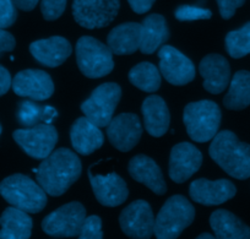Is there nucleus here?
Listing matches in <instances>:
<instances>
[{"instance_id":"obj_14","label":"nucleus","mask_w":250,"mask_h":239,"mask_svg":"<svg viewBox=\"0 0 250 239\" xmlns=\"http://www.w3.org/2000/svg\"><path fill=\"white\" fill-rule=\"evenodd\" d=\"M11 87L18 96L33 101H45L54 93V84L50 75L38 69L18 72L13 79Z\"/></svg>"},{"instance_id":"obj_2","label":"nucleus","mask_w":250,"mask_h":239,"mask_svg":"<svg viewBox=\"0 0 250 239\" xmlns=\"http://www.w3.org/2000/svg\"><path fill=\"white\" fill-rule=\"evenodd\" d=\"M211 158L235 179L244 180L250 177V145L239 141L229 130L217 132L208 149Z\"/></svg>"},{"instance_id":"obj_30","label":"nucleus","mask_w":250,"mask_h":239,"mask_svg":"<svg viewBox=\"0 0 250 239\" xmlns=\"http://www.w3.org/2000/svg\"><path fill=\"white\" fill-rule=\"evenodd\" d=\"M16 118H18L19 124L22 127H33L42 122V107L32 101H22L19 103Z\"/></svg>"},{"instance_id":"obj_20","label":"nucleus","mask_w":250,"mask_h":239,"mask_svg":"<svg viewBox=\"0 0 250 239\" xmlns=\"http://www.w3.org/2000/svg\"><path fill=\"white\" fill-rule=\"evenodd\" d=\"M128 171L133 179L146 185L155 194L163 195L167 192L162 171L151 157L145 154L133 157L129 162Z\"/></svg>"},{"instance_id":"obj_33","label":"nucleus","mask_w":250,"mask_h":239,"mask_svg":"<svg viewBox=\"0 0 250 239\" xmlns=\"http://www.w3.org/2000/svg\"><path fill=\"white\" fill-rule=\"evenodd\" d=\"M68 0H41V11L47 21H54L59 19L65 11Z\"/></svg>"},{"instance_id":"obj_21","label":"nucleus","mask_w":250,"mask_h":239,"mask_svg":"<svg viewBox=\"0 0 250 239\" xmlns=\"http://www.w3.org/2000/svg\"><path fill=\"white\" fill-rule=\"evenodd\" d=\"M70 140L78 153L87 156L102 147L104 136L100 127L93 124L88 118L80 117L71 125Z\"/></svg>"},{"instance_id":"obj_26","label":"nucleus","mask_w":250,"mask_h":239,"mask_svg":"<svg viewBox=\"0 0 250 239\" xmlns=\"http://www.w3.org/2000/svg\"><path fill=\"white\" fill-rule=\"evenodd\" d=\"M141 45L144 54H152L169 40L167 21L160 14H151L141 23Z\"/></svg>"},{"instance_id":"obj_41","label":"nucleus","mask_w":250,"mask_h":239,"mask_svg":"<svg viewBox=\"0 0 250 239\" xmlns=\"http://www.w3.org/2000/svg\"><path fill=\"white\" fill-rule=\"evenodd\" d=\"M213 234H210V233H204V234H200V236L198 237L199 239H212L213 238Z\"/></svg>"},{"instance_id":"obj_34","label":"nucleus","mask_w":250,"mask_h":239,"mask_svg":"<svg viewBox=\"0 0 250 239\" xmlns=\"http://www.w3.org/2000/svg\"><path fill=\"white\" fill-rule=\"evenodd\" d=\"M18 11L13 0H0V28H8L15 23Z\"/></svg>"},{"instance_id":"obj_17","label":"nucleus","mask_w":250,"mask_h":239,"mask_svg":"<svg viewBox=\"0 0 250 239\" xmlns=\"http://www.w3.org/2000/svg\"><path fill=\"white\" fill-rule=\"evenodd\" d=\"M237 188L230 180H208L205 178L194 180L189 187V195L195 202L205 206L221 205L234 197Z\"/></svg>"},{"instance_id":"obj_39","label":"nucleus","mask_w":250,"mask_h":239,"mask_svg":"<svg viewBox=\"0 0 250 239\" xmlns=\"http://www.w3.org/2000/svg\"><path fill=\"white\" fill-rule=\"evenodd\" d=\"M57 117H58V112L54 107H50V106H44V107H42V122L43 123L52 124V122Z\"/></svg>"},{"instance_id":"obj_23","label":"nucleus","mask_w":250,"mask_h":239,"mask_svg":"<svg viewBox=\"0 0 250 239\" xmlns=\"http://www.w3.org/2000/svg\"><path fill=\"white\" fill-rule=\"evenodd\" d=\"M141 28L138 22H125L113 28L107 37V45L113 54L128 55L140 49Z\"/></svg>"},{"instance_id":"obj_38","label":"nucleus","mask_w":250,"mask_h":239,"mask_svg":"<svg viewBox=\"0 0 250 239\" xmlns=\"http://www.w3.org/2000/svg\"><path fill=\"white\" fill-rule=\"evenodd\" d=\"M11 83H13V79L10 76V72L3 65H0V97L10 90Z\"/></svg>"},{"instance_id":"obj_10","label":"nucleus","mask_w":250,"mask_h":239,"mask_svg":"<svg viewBox=\"0 0 250 239\" xmlns=\"http://www.w3.org/2000/svg\"><path fill=\"white\" fill-rule=\"evenodd\" d=\"M119 8V0H74L73 15L79 25L93 30L109 25Z\"/></svg>"},{"instance_id":"obj_9","label":"nucleus","mask_w":250,"mask_h":239,"mask_svg":"<svg viewBox=\"0 0 250 239\" xmlns=\"http://www.w3.org/2000/svg\"><path fill=\"white\" fill-rule=\"evenodd\" d=\"M13 137L28 156L36 159H44L54 151L58 142V131L54 125L38 123L33 127L15 130Z\"/></svg>"},{"instance_id":"obj_1","label":"nucleus","mask_w":250,"mask_h":239,"mask_svg":"<svg viewBox=\"0 0 250 239\" xmlns=\"http://www.w3.org/2000/svg\"><path fill=\"white\" fill-rule=\"evenodd\" d=\"M83 172L78 154L71 150L60 147L43 159L36 172L37 182L50 196L62 195Z\"/></svg>"},{"instance_id":"obj_31","label":"nucleus","mask_w":250,"mask_h":239,"mask_svg":"<svg viewBox=\"0 0 250 239\" xmlns=\"http://www.w3.org/2000/svg\"><path fill=\"white\" fill-rule=\"evenodd\" d=\"M174 16L179 21H195V20H210L212 13L211 10L200 6L182 5L175 10Z\"/></svg>"},{"instance_id":"obj_24","label":"nucleus","mask_w":250,"mask_h":239,"mask_svg":"<svg viewBox=\"0 0 250 239\" xmlns=\"http://www.w3.org/2000/svg\"><path fill=\"white\" fill-rule=\"evenodd\" d=\"M32 226L28 212L15 206L8 207L0 216V239H28Z\"/></svg>"},{"instance_id":"obj_19","label":"nucleus","mask_w":250,"mask_h":239,"mask_svg":"<svg viewBox=\"0 0 250 239\" xmlns=\"http://www.w3.org/2000/svg\"><path fill=\"white\" fill-rule=\"evenodd\" d=\"M30 52L40 64L48 67H57L70 57L73 48L66 38L53 36L31 43Z\"/></svg>"},{"instance_id":"obj_4","label":"nucleus","mask_w":250,"mask_h":239,"mask_svg":"<svg viewBox=\"0 0 250 239\" xmlns=\"http://www.w3.org/2000/svg\"><path fill=\"white\" fill-rule=\"evenodd\" d=\"M222 113L216 102L204 100L185 106L183 113L188 135L196 142H208L220 129Z\"/></svg>"},{"instance_id":"obj_8","label":"nucleus","mask_w":250,"mask_h":239,"mask_svg":"<svg viewBox=\"0 0 250 239\" xmlns=\"http://www.w3.org/2000/svg\"><path fill=\"white\" fill-rule=\"evenodd\" d=\"M122 97V88L115 83H105L93 90L90 97L81 105L86 118L100 128L109 124Z\"/></svg>"},{"instance_id":"obj_35","label":"nucleus","mask_w":250,"mask_h":239,"mask_svg":"<svg viewBox=\"0 0 250 239\" xmlns=\"http://www.w3.org/2000/svg\"><path fill=\"white\" fill-rule=\"evenodd\" d=\"M222 19L229 20L235 14V10L244 5L245 0H216Z\"/></svg>"},{"instance_id":"obj_5","label":"nucleus","mask_w":250,"mask_h":239,"mask_svg":"<svg viewBox=\"0 0 250 239\" xmlns=\"http://www.w3.org/2000/svg\"><path fill=\"white\" fill-rule=\"evenodd\" d=\"M195 218V209L183 195L170 196L155 219V236L158 239H174L190 226Z\"/></svg>"},{"instance_id":"obj_13","label":"nucleus","mask_w":250,"mask_h":239,"mask_svg":"<svg viewBox=\"0 0 250 239\" xmlns=\"http://www.w3.org/2000/svg\"><path fill=\"white\" fill-rule=\"evenodd\" d=\"M140 118L134 113H122L112 118L107 125V136L110 144L122 152L133 150L143 135Z\"/></svg>"},{"instance_id":"obj_18","label":"nucleus","mask_w":250,"mask_h":239,"mask_svg":"<svg viewBox=\"0 0 250 239\" xmlns=\"http://www.w3.org/2000/svg\"><path fill=\"white\" fill-rule=\"evenodd\" d=\"M199 71L204 79V88L208 92L218 95L229 85L230 66L223 55H206L200 62Z\"/></svg>"},{"instance_id":"obj_37","label":"nucleus","mask_w":250,"mask_h":239,"mask_svg":"<svg viewBox=\"0 0 250 239\" xmlns=\"http://www.w3.org/2000/svg\"><path fill=\"white\" fill-rule=\"evenodd\" d=\"M156 0H128L129 5L131 6L134 13L136 14H145L152 8L153 3Z\"/></svg>"},{"instance_id":"obj_12","label":"nucleus","mask_w":250,"mask_h":239,"mask_svg":"<svg viewBox=\"0 0 250 239\" xmlns=\"http://www.w3.org/2000/svg\"><path fill=\"white\" fill-rule=\"evenodd\" d=\"M160 72L168 83L183 86L191 83L195 77V66L187 55L172 45H162L158 52Z\"/></svg>"},{"instance_id":"obj_32","label":"nucleus","mask_w":250,"mask_h":239,"mask_svg":"<svg viewBox=\"0 0 250 239\" xmlns=\"http://www.w3.org/2000/svg\"><path fill=\"white\" fill-rule=\"evenodd\" d=\"M80 239H102L103 232H102V219L96 215L86 217L83 221V227H81L80 234H79Z\"/></svg>"},{"instance_id":"obj_27","label":"nucleus","mask_w":250,"mask_h":239,"mask_svg":"<svg viewBox=\"0 0 250 239\" xmlns=\"http://www.w3.org/2000/svg\"><path fill=\"white\" fill-rule=\"evenodd\" d=\"M227 109L242 110L250 106V72L239 70L233 75L229 90L223 98Z\"/></svg>"},{"instance_id":"obj_3","label":"nucleus","mask_w":250,"mask_h":239,"mask_svg":"<svg viewBox=\"0 0 250 239\" xmlns=\"http://www.w3.org/2000/svg\"><path fill=\"white\" fill-rule=\"evenodd\" d=\"M0 195L11 205L30 214L41 212L47 205V193L25 174H13L0 183Z\"/></svg>"},{"instance_id":"obj_29","label":"nucleus","mask_w":250,"mask_h":239,"mask_svg":"<svg viewBox=\"0 0 250 239\" xmlns=\"http://www.w3.org/2000/svg\"><path fill=\"white\" fill-rule=\"evenodd\" d=\"M225 44L227 53L234 59L250 54V21L238 30L228 32Z\"/></svg>"},{"instance_id":"obj_28","label":"nucleus","mask_w":250,"mask_h":239,"mask_svg":"<svg viewBox=\"0 0 250 239\" xmlns=\"http://www.w3.org/2000/svg\"><path fill=\"white\" fill-rule=\"evenodd\" d=\"M128 76L129 81L144 92L155 93L161 86L160 69L152 63L144 62L135 65Z\"/></svg>"},{"instance_id":"obj_15","label":"nucleus","mask_w":250,"mask_h":239,"mask_svg":"<svg viewBox=\"0 0 250 239\" xmlns=\"http://www.w3.org/2000/svg\"><path fill=\"white\" fill-rule=\"evenodd\" d=\"M203 163V153L190 142H180L173 146L169 156L168 173L174 183L187 182L195 174Z\"/></svg>"},{"instance_id":"obj_42","label":"nucleus","mask_w":250,"mask_h":239,"mask_svg":"<svg viewBox=\"0 0 250 239\" xmlns=\"http://www.w3.org/2000/svg\"><path fill=\"white\" fill-rule=\"evenodd\" d=\"M1 131H3V128H1V125H0V135H1Z\"/></svg>"},{"instance_id":"obj_40","label":"nucleus","mask_w":250,"mask_h":239,"mask_svg":"<svg viewBox=\"0 0 250 239\" xmlns=\"http://www.w3.org/2000/svg\"><path fill=\"white\" fill-rule=\"evenodd\" d=\"M16 8L23 11H31L37 6L40 0H13Z\"/></svg>"},{"instance_id":"obj_25","label":"nucleus","mask_w":250,"mask_h":239,"mask_svg":"<svg viewBox=\"0 0 250 239\" xmlns=\"http://www.w3.org/2000/svg\"><path fill=\"white\" fill-rule=\"evenodd\" d=\"M210 226L216 238L250 239V227L228 210H216L210 217Z\"/></svg>"},{"instance_id":"obj_6","label":"nucleus","mask_w":250,"mask_h":239,"mask_svg":"<svg viewBox=\"0 0 250 239\" xmlns=\"http://www.w3.org/2000/svg\"><path fill=\"white\" fill-rule=\"evenodd\" d=\"M79 69L90 79H100L114 69L113 52L108 45L90 36H83L76 43Z\"/></svg>"},{"instance_id":"obj_16","label":"nucleus","mask_w":250,"mask_h":239,"mask_svg":"<svg viewBox=\"0 0 250 239\" xmlns=\"http://www.w3.org/2000/svg\"><path fill=\"white\" fill-rule=\"evenodd\" d=\"M93 163L88 168V179H90L91 187H92L93 194L101 205L107 207H115L122 205L125 200L128 199L129 190L126 183L117 173H109L107 175H95L91 170L93 166L98 165Z\"/></svg>"},{"instance_id":"obj_7","label":"nucleus","mask_w":250,"mask_h":239,"mask_svg":"<svg viewBox=\"0 0 250 239\" xmlns=\"http://www.w3.org/2000/svg\"><path fill=\"white\" fill-rule=\"evenodd\" d=\"M86 218V209L81 202L73 201L50 212L42 221L44 233L53 238L79 237Z\"/></svg>"},{"instance_id":"obj_11","label":"nucleus","mask_w":250,"mask_h":239,"mask_svg":"<svg viewBox=\"0 0 250 239\" xmlns=\"http://www.w3.org/2000/svg\"><path fill=\"white\" fill-rule=\"evenodd\" d=\"M122 231L130 238L148 239L155 234V216L150 204L136 200L129 204L119 216Z\"/></svg>"},{"instance_id":"obj_36","label":"nucleus","mask_w":250,"mask_h":239,"mask_svg":"<svg viewBox=\"0 0 250 239\" xmlns=\"http://www.w3.org/2000/svg\"><path fill=\"white\" fill-rule=\"evenodd\" d=\"M15 37L4 28H0V58L3 57L4 53L11 52V50L15 49Z\"/></svg>"},{"instance_id":"obj_22","label":"nucleus","mask_w":250,"mask_h":239,"mask_svg":"<svg viewBox=\"0 0 250 239\" xmlns=\"http://www.w3.org/2000/svg\"><path fill=\"white\" fill-rule=\"evenodd\" d=\"M145 129L151 136L161 137L168 131L170 124L169 109L167 103L160 96H148L141 107Z\"/></svg>"}]
</instances>
